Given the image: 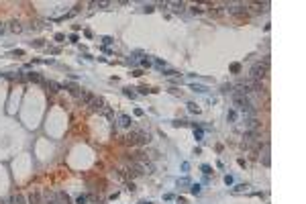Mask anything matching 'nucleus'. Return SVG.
<instances>
[{"label": "nucleus", "mask_w": 306, "mask_h": 204, "mask_svg": "<svg viewBox=\"0 0 306 204\" xmlns=\"http://www.w3.org/2000/svg\"><path fill=\"white\" fill-rule=\"evenodd\" d=\"M122 141H125V145H131V147H143V145H147L151 141V137H149V133L137 129V131H131Z\"/></svg>", "instance_id": "f257e3e1"}, {"label": "nucleus", "mask_w": 306, "mask_h": 204, "mask_svg": "<svg viewBox=\"0 0 306 204\" xmlns=\"http://www.w3.org/2000/svg\"><path fill=\"white\" fill-rule=\"evenodd\" d=\"M167 6H171L176 12H182L184 8H186V4H184V2H171V4H167Z\"/></svg>", "instance_id": "4468645a"}, {"label": "nucleus", "mask_w": 306, "mask_h": 204, "mask_svg": "<svg viewBox=\"0 0 306 204\" xmlns=\"http://www.w3.org/2000/svg\"><path fill=\"white\" fill-rule=\"evenodd\" d=\"M263 165H265V167L269 165V153H267V151L263 153Z\"/></svg>", "instance_id": "b1692460"}, {"label": "nucleus", "mask_w": 306, "mask_h": 204, "mask_svg": "<svg viewBox=\"0 0 306 204\" xmlns=\"http://www.w3.org/2000/svg\"><path fill=\"white\" fill-rule=\"evenodd\" d=\"M131 161H149V155H147L145 151L137 149V151H133V153H131Z\"/></svg>", "instance_id": "423d86ee"}, {"label": "nucleus", "mask_w": 306, "mask_h": 204, "mask_svg": "<svg viewBox=\"0 0 306 204\" xmlns=\"http://www.w3.org/2000/svg\"><path fill=\"white\" fill-rule=\"evenodd\" d=\"M65 88H68L69 92H72V94L76 96V98H78V96H80V92H82V90L78 88V86H76V84H65Z\"/></svg>", "instance_id": "ddd939ff"}, {"label": "nucleus", "mask_w": 306, "mask_h": 204, "mask_svg": "<svg viewBox=\"0 0 306 204\" xmlns=\"http://www.w3.org/2000/svg\"><path fill=\"white\" fill-rule=\"evenodd\" d=\"M118 125L125 127V129H129L131 125H133V118H131L129 114H121V116H118Z\"/></svg>", "instance_id": "1a4fd4ad"}, {"label": "nucleus", "mask_w": 306, "mask_h": 204, "mask_svg": "<svg viewBox=\"0 0 306 204\" xmlns=\"http://www.w3.org/2000/svg\"><path fill=\"white\" fill-rule=\"evenodd\" d=\"M163 74H165V76H180V74H178V72H176V69H165Z\"/></svg>", "instance_id": "bb28decb"}, {"label": "nucleus", "mask_w": 306, "mask_h": 204, "mask_svg": "<svg viewBox=\"0 0 306 204\" xmlns=\"http://www.w3.org/2000/svg\"><path fill=\"white\" fill-rule=\"evenodd\" d=\"M192 90H194V92H206L204 86H196V84H192Z\"/></svg>", "instance_id": "412c9836"}, {"label": "nucleus", "mask_w": 306, "mask_h": 204, "mask_svg": "<svg viewBox=\"0 0 306 204\" xmlns=\"http://www.w3.org/2000/svg\"><path fill=\"white\" fill-rule=\"evenodd\" d=\"M43 198H45V202H47V204H55V194H53V192L45 190V192H43Z\"/></svg>", "instance_id": "9d476101"}, {"label": "nucleus", "mask_w": 306, "mask_h": 204, "mask_svg": "<svg viewBox=\"0 0 306 204\" xmlns=\"http://www.w3.org/2000/svg\"><path fill=\"white\" fill-rule=\"evenodd\" d=\"M267 74H269V65H265L263 61H257V63H253L251 69H249V80L263 82V80H267Z\"/></svg>", "instance_id": "f03ea898"}, {"label": "nucleus", "mask_w": 306, "mask_h": 204, "mask_svg": "<svg viewBox=\"0 0 306 204\" xmlns=\"http://www.w3.org/2000/svg\"><path fill=\"white\" fill-rule=\"evenodd\" d=\"M8 29H10L12 33H20V31H23V27H20V23H16V20H12V23H10V27H8Z\"/></svg>", "instance_id": "2eb2a0df"}, {"label": "nucleus", "mask_w": 306, "mask_h": 204, "mask_svg": "<svg viewBox=\"0 0 306 204\" xmlns=\"http://www.w3.org/2000/svg\"><path fill=\"white\" fill-rule=\"evenodd\" d=\"M125 96H129V98H135V92H133V88H125Z\"/></svg>", "instance_id": "5701e85b"}, {"label": "nucleus", "mask_w": 306, "mask_h": 204, "mask_svg": "<svg viewBox=\"0 0 306 204\" xmlns=\"http://www.w3.org/2000/svg\"><path fill=\"white\" fill-rule=\"evenodd\" d=\"M25 80H29V82H35V84H41V86H43V84L47 82V80H43V78H41L39 74H35V72H33V74H27V76H25Z\"/></svg>", "instance_id": "6e6552de"}, {"label": "nucleus", "mask_w": 306, "mask_h": 204, "mask_svg": "<svg viewBox=\"0 0 306 204\" xmlns=\"http://www.w3.org/2000/svg\"><path fill=\"white\" fill-rule=\"evenodd\" d=\"M12 202H14V204H25V198L20 196V194H14V196H12Z\"/></svg>", "instance_id": "dca6fc26"}, {"label": "nucleus", "mask_w": 306, "mask_h": 204, "mask_svg": "<svg viewBox=\"0 0 306 204\" xmlns=\"http://www.w3.org/2000/svg\"><path fill=\"white\" fill-rule=\"evenodd\" d=\"M43 88L47 90V92H51V94H57L63 86H61V84H57V82H53V80H49V82H45V84H43Z\"/></svg>", "instance_id": "39448f33"}, {"label": "nucleus", "mask_w": 306, "mask_h": 204, "mask_svg": "<svg viewBox=\"0 0 306 204\" xmlns=\"http://www.w3.org/2000/svg\"><path fill=\"white\" fill-rule=\"evenodd\" d=\"M190 192H192V194H200V186H198V184H194V186L190 188Z\"/></svg>", "instance_id": "393cba45"}, {"label": "nucleus", "mask_w": 306, "mask_h": 204, "mask_svg": "<svg viewBox=\"0 0 306 204\" xmlns=\"http://www.w3.org/2000/svg\"><path fill=\"white\" fill-rule=\"evenodd\" d=\"M188 121H174V127H188Z\"/></svg>", "instance_id": "a211bd4d"}, {"label": "nucleus", "mask_w": 306, "mask_h": 204, "mask_svg": "<svg viewBox=\"0 0 306 204\" xmlns=\"http://www.w3.org/2000/svg\"><path fill=\"white\" fill-rule=\"evenodd\" d=\"M188 108H190V112H200V108H198L194 102H190V104H188Z\"/></svg>", "instance_id": "4be33fe9"}, {"label": "nucleus", "mask_w": 306, "mask_h": 204, "mask_svg": "<svg viewBox=\"0 0 306 204\" xmlns=\"http://www.w3.org/2000/svg\"><path fill=\"white\" fill-rule=\"evenodd\" d=\"M231 72L239 74V72H241V63H233V65H231Z\"/></svg>", "instance_id": "aec40b11"}, {"label": "nucleus", "mask_w": 306, "mask_h": 204, "mask_svg": "<svg viewBox=\"0 0 306 204\" xmlns=\"http://www.w3.org/2000/svg\"><path fill=\"white\" fill-rule=\"evenodd\" d=\"M247 188H249L247 184H239V186H235V188H233V192H245Z\"/></svg>", "instance_id": "f3484780"}, {"label": "nucleus", "mask_w": 306, "mask_h": 204, "mask_svg": "<svg viewBox=\"0 0 306 204\" xmlns=\"http://www.w3.org/2000/svg\"><path fill=\"white\" fill-rule=\"evenodd\" d=\"M55 204H72L65 192H55Z\"/></svg>", "instance_id": "0eeeda50"}, {"label": "nucleus", "mask_w": 306, "mask_h": 204, "mask_svg": "<svg viewBox=\"0 0 306 204\" xmlns=\"http://www.w3.org/2000/svg\"><path fill=\"white\" fill-rule=\"evenodd\" d=\"M141 204H153V202H141Z\"/></svg>", "instance_id": "2f4dec72"}, {"label": "nucleus", "mask_w": 306, "mask_h": 204, "mask_svg": "<svg viewBox=\"0 0 306 204\" xmlns=\"http://www.w3.org/2000/svg\"><path fill=\"white\" fill-rule=\"evenodd\" d=\"M86 200H88V196H78V204H86Z\"/></svg>", "instance_id": "cd10ccee"}, {"label": "nucleus", "mask_w": 306, "mask_h": 204, "mask_svg": "<svg viewBox=\"0 0 306 204\" xmlns=\"http://www.w3.org/2000/svg\"><path fill=\"white\" fill-rule=\"evenodd\" d=\"M102 43H104V45H110V43H112V39H110V37H104V39H102Z\"/></svg>", "instance_id": "c756f323"}, {"label": "nucleus", "mask_w": 306, "mask_h": 204, "mask_svg": "<svg viewBox=\"0 0 306 204\" xmlns=\"http://www.w3.org/2000/svg\"><path fill=\"white\" fill-rule=\"evenodd\" d=\"M90 110H92V112H102V114H106V116H112L110 106L102 100V98H98V96H94V100L90 102Z\"/></svg>", "instance_id": "7ed1b4c3"}, {"label": "nucleus", "mask_w": 306, "mask_h": 204, "mask_svg": "<svg viewBox=\"0 0 306 204\" xmlns=\"http://www.w3.org/2000/svg\"><path fill=\"white\" fill-rule=\"evenodd\" d=\"M212 16H220V14H224V4H216L214 6V10H210Z\"/></svg>", "instance_id": "f8f14e48"}, {"label": "nucleus", "mask_w": 306, "mask_h": 204, "mask_svg": "<svg viewBox=\"0 0 306 204\" xmlns=\"http://www.w3.org/2000/svg\"><path fill=\"white\" fill-rule=\"evenodd\" d=\"M141 65H145V68H149V65H151V59H141Z\"/></svg>", "instance_id": "c85d7f7f"}, {"label": "nucleus", "mask_w": 306, "mask_h": 204, "mask_svg": "<svg viewBox=\"0 0 306 204\" xmlns=\"http://www.w3.org/2000/svg\"><path fill=\"white\" fill-rule=\"evenodd\" d=\"M2 33H6V27H4V23H0V35Z\"/></svg>", "instance_id": "7c9ffc66"}, {"label": "nucleus", "mask_w": 306, "mask_h": 204, "mask_svg": "<svg viewBox=\"0 0 306 204\" xmlns=\"http://www.w3.org/2000/svg\"><path fill=\"white\" fill-rule=\"evenodd\" d=\"M94 100V94H90L88 90H82L80 96H78V102L80 104H84V106H90V102Z\"/></svg>", "instance_id": "20e7f679"}, {"label": "nucleus", "mask_w": 306, "mask_h": 204, "mask_svg": "<svg viewBox=\"0 0 306 204\" xmlns=\"http://www.w3.org/2000/svg\"><path fill=\"white\" fill-rule=\"evenodd\" d=\"M200 170H202L204 174H206V176H208V174H212V170H210V165H202V167H200Z\"/></svg>", "instance_id": "a878e982"}, {"label": "nucleus", "mask_w": 306, "mask_h": 204, "mask_svg": "<svg viewBox=\"0 0 306 204\" xmlns=\"http://www.w3.org/2000/svg\"><path fill=\"white\" fill-rule=\"evenodd\" d=\"M29 202H31V204H41V194H39V192H31Z\"/></svg>", "instance_id": "9b49d317"}, {"label": "nucleus", "mask_w": 306, "mask_h": 204, "mask_svg": "<svg viewBox=\"0 0 306 204\" xmlns=\"http://www.w3.org/2000/svg\"><path fill=\"white\" fill-rule=\"evenodd\" d=\"M178 186H190V180H188V178H182V180H178Z\"/></svg>", "instance_id": "6ab92c4d"}]
</instances>
